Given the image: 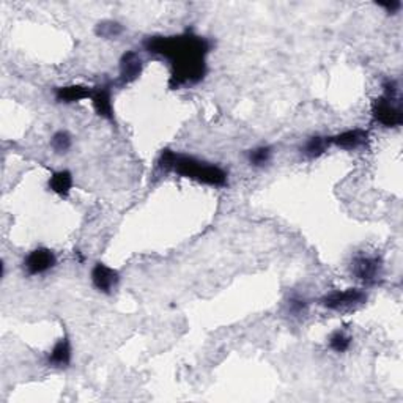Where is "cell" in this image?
Instances as JSON below:
<instances>
[{"mask_svg": "<svg viewBox=\"0 0 403 403\" xmlns=\"http://www.w3.org/2000/svg\"><path fill=\"white\" fill-rule=\"evenodd\" d=\"M351 342H353V339L351 336H348L345 331H334L330 339H327V344H330V348L332 351H336V353H345V351H348L350 350V346H351Z\"/></svg>", "mask_w": 403, "mask_h": 403, "instance_id": "obj_17", "label": "cell"}, {"mask_svg": "<svg viewBox=\"0 0 403 403\" xmlns=\"http://www.w3.org/2000/svg\"><path fill=\"white\" fill-rule=\"evenodd\" d=\"M330 147H331L330 137L312 136L309 137L304 145L301 147V155L307 157V160H317V157L323 156Z\"/></svg>", "mask_w": 403, "mask_h": 403, "instance_id": "obj_14", "label": "cell"}, {"mask_svg": "<svg viewBox=\"0 0 403 403\" xmlns=\"http://www.w3.org/2000/svg\"><path fill=\"white\" fill-rule=\"evenodd\" d=\"M383 92L384 94L383 97L390 98V99H400L399 93H400V87H399V82L395 79H386L383 82Z\"/></svg>", "mask_w": 403, "mask_h": 403, "instance_id": "obj_20", "label": "cell"}, {"mask_svg": "<svg viewBox=\"0 0 403 403\" xmlns=\"http://www.w3.org/2000/svg\"><path fill=\"white\" fill-rule=\"evenodd\" d=\"M90 277H92L93 287L97 288L99 293H104V295H111L113 290L117 288L120 282L118 271L107 267V264L103 262L94 263Z\"/></svg>", "mask_w": 403, "mask_h": 403, "instance_id": "obj_7", "label": "cell"}, {"mask_svg": "<svg viewBox=\"0 0 403 403\" xmlns=\"http://www.w3.org/2000/svg\"><path fill=\"white\" fill-rule=\"evenodd\" d=\"M351 273L365 285H375L383 276V260L376 255H356L351 262Z\"/></svg>", "mask_w": 403, "mask_h": 403, "instance_id": "obj_5", "label": "cell"}, {"mask_svg": "<svg viewBox=\"0 0 403 403\" xmlns=\"http://www.w3.org/2000/svg\"><path fill=\"white\" fill-rule=\"evenodd\" d=\"M143 62L136 50H126L120 59V74L118 82L122 85H128L134 82L142 73Z\"/></svg>", "mask_w": 403, "mask_h": 403, "instance_id": "obj_8", "label": "cell"}, {"mask_svg": "<svg viewBox=\"0 0 403 403\" xmlns=\"http://www.w3.org/2000/svg\"><path fill=\"white\" fill-rule=\"evenodd\" d=\"M143 49L148 54L161 55L170 62L172 76L169 85L172 88L197 84L205 78L210 43L191 30L181 35L148 36L143 40Z\"/></svg>", "mask_w": 403, "mask_h": 403, "instance_id": "obj_1", "label": "cell"}, {"mask_svg": "<svg viewBox=\"0 0 403 403\" xmlns=\"http://www.w3.org/2000/svg\"><path fill=\"white\" fill-rule=\"evenodd\" d=\"M309 311V302L306 298H302L299 295H292L287 301V313L290 317L299 318L304 317Z\"/></svg>", "mask_w": 403, "mask_h": 403, "instance_id": "obj_18", "label": "cell"}, {"mask_svg": "<svg viewBox=\"0 0 403 403\" xmlns=\"http://www.w3.org/2000/svg\"><path fill=\"white\" fill-rule=\"evenodd\" d=\"M273 147H269V145H260V147L249 150L248 153H246V157H248L249 166L254 169H263L269 166V162L273 161Z\"/></svg>", "mask_w": 403, "mask_h": 403, "instance_id": "obj_15", "label": "cell"}, {"mask_svg": "<svg viewBox=\"0 0 403 403\" xmlns=\"http://www.w3.org/2000/svg\"><path fill=\"white\" fill-rule=\"evenodd\" d=\"M378 6H380V8H384L388 13H390V15H395V13L400 11L402 2H400V0H390V2L378 3Z\"/></svg>", "mask_w": 403, "mask_h": 403, "instance_id": "obj_21", "label": "cell"}, {"mask_svg": "<svg viewBox=\"0 0 403 403\" xmlns=\"http://www.w3.org/2000/svg\"><path fill=\"white\" fill-rule=\"evenodd\" d=\"M157 169L162 172H175L185 178L204 183L208 186L222 188L229 183V174L213 162L197 160L194 156L181 155L170 148H164L157 157Z\"/></svg>", "mask_w": 403, "mask_h": 403, "instance_id": "obj_2", "label": "cell"}, {"mask_svg": "<svg viewBox=\"0 0 403 403\" xmlns=\"http://www.w3.org/2000/svg\"><path fill=\"white\" fill-rule=\"evenodd\" d=\"M365 301H367V293L362 288H346L334 290V292L321 296L318 304L327 311H346V309L365 304Z\"/></svg>", "mask_w": 403, "mask_h": 403, "instance_id": "obj_3", "label": "cell"}, {"mask_svg": "<svg viewBox=\"0 0 403 403\" xmlns=\"http://www.w3.org/2000/svg\"><path fill=\"white\" fill-rule=\"evenodd\" d=\"M73 174L69 170H57L50 175L48 186L54 194L60 195V197H66L73 189Z\"/></svg>", "mask_w": 403, "mask_h": 403, "instance_id": "obj_13", "label": "cell"}, {"mask_svg": "<svg viewBox=\"0 0 403 403\" xmlns=\"http://www.w3.org/2000/svg\"><path fill=\"white\" fill-rule=\"evenodd\" d=\"M73 361V346L69 339L65 336L57 340V344L52 346L46 358V362L50 367L66 369Z\"/></svg>", "mask_w": 403, "mask_h": 403, "instance_id": "obj_11", "label": "cell"}, {"mask_svg": "<svg viewBox=\"0 0 403 403\" xmlns=\"http://www.w3.org/2000/svg\"><path fill=\"white\" fill-rule=\"evenodd\" d=\"M93 88L80 84H69L63 87H57L54 92V97L57 103L63 104H73L78 103V101L92 98Z\"/></svg>", "mask_w": 403, "mask_h": 403, "instance_id": "obj_12", "label": "cell"}, {"mask_svg": "<svg viewBox=\"0 0 403 403\" xmlns=\"http://www.w3.org/2000/svg\"><path fill=\"white\" fill-rule=\"evenodd\" d=\"M123 34V25L117 21H103L97 25V35L101 38H107V40H112V38H118Z\"/></svg>", "mask_w": 403, "mask_h": 403, "instance_id": "obj_19", "label": "cell"}, {"mask_svg": "<svg viewBox=\"0 0 403 403\" xmlns=\"http://www.w3.org/2000/svg\"><path fill=\"white\" fill-rule=\"evenodd\" d=\"M372 115L375 122L383 125L384 128H397L403 123L400 99H390L386 97L376 98L372 106Z\"/></svg>", "mask_w": 403, "mask_h": 403, "instance_id": "obj_4", "label": "cell"}, {"mask_svg": "<svg viewBox=\"0 0 403 403\" xmlns=\"http://www.w3.org/2000/svg\"><path fill=\"white\" fill-rule=\"evenodd\" d=\"M367 141H369V131H365L362 128L348 129L330 137V143L342 150H356L367 143Z\"/></svg>", "mask_w": 403, "mask_h": 403, "instance_id": "obj_9", "label": "cell"}, {"mask_svg": "<svg viewBox=\"0 0 403 403\" xmlns=\"http://www.w3.org/2000/svg\"><path fill=\"white\" fill-rule=\"evenodd\" d=\"M92 103L93 109L98 113L101 118L109 120L113 122V104H112V90L109 85H98L97 88H93L92 94Z\"/></svg>", "mask_w": 403, "mask_h": 403, "instance_id": "obj_10", "label": "cell"}, {"mask_svg": "<svg viewBox=\"0 0 403 403\" xmlns=\"http://www.w3.org/2000/svg\"><path fill=\"white\" fill-rule=\"evenodd\" d=\"M57 264V255L52 249L36 248L25 255L22 268L27 276H41L54 269Z\"/></svg>", "mask_w": 403, "mask_h": 403, "instance_id": "obj_6", "label": "cell"}, {"mask_svg": "<svg viewBox=\"0 0 403 403\" xmlns=\"http://www.w3.org/2000/svg\"><path fill=\"white\" fill-rule=\"evenodd\" d=\"M50 147H52L57 155H65L73 147V136L65 129L57 131L50 137Z\"/></svg>", "mask_w": 403, "mask_h": 403, "instance_id": "obj_16", "label": "cell"}]
</instances>
